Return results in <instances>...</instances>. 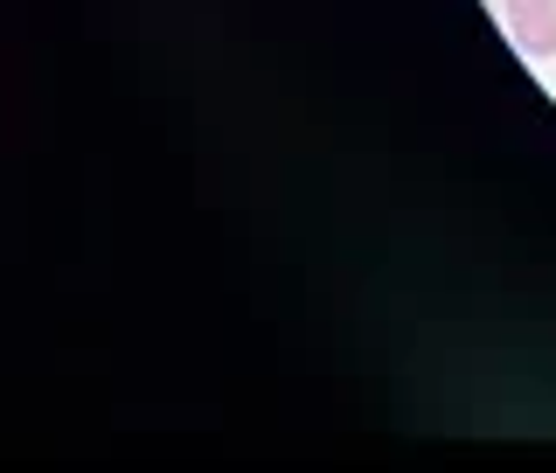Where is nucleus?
<instances>
[{
  "label": "nucleus",
  "instance_id": "obj_1",
  "mask_svg": "<svg viewBox=\"0 0 556 473\" xmlns=\"http://www.w3.org/2000/svg\"><path fill=\"white\" fill-rule=\"evenodd\" d=\"M501 14H508V35L529 63L556 57V0H501Z\"/></svg>",
  "mask_w": 556,
  "mask_h": 473
}]
</instances>
